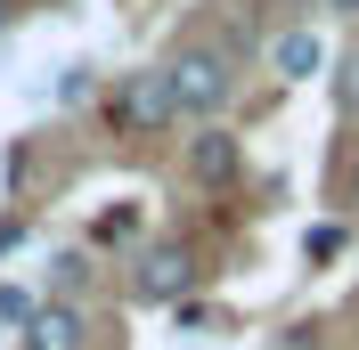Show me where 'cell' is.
Instances as JSON below:
<instances>
[{
  "label": "cell",
  "mask_w": 359,
  "mask_h": 350,
  "mask_svg": "<svg viewBox=\"0 0 359 350\" xmlns=\"http://www.w3.org/2000/svg\"><path fill=\"white\" fill-rule=\"evenodd\" d=\"M163 82H172L180 122H212V114L237 98V57H229L221 41H180L172 57H163Z\"/></svg>",
  "instance_id": "cell-1"
},
{
  "label": "cell",
  "mask_w": 359,
  "mask_h": 350,
  "mask_svg": "<svg viewBox=\"0 0 359 350\" xmlns=\"http://www.w3.org/2000/svg\"><path fill=\"white\" fill-rule=\"evenodd\" d=\"M107 114H114V131H123V139H163V131L180 122L163 66H139V74H123V82L107 90Z\"/></svg>",
  "instance_id": "cell-2"
},
{
  "label": "cell",
  "mask_w": 359,
  "mask_h": 350,
  "mask_svg": "<svg viewBox=\"0 0 359 350\" xmlns=\"http://www.w3.org/2000/svg\"><path fill=\"white\" fill-rule=\"evenodd\" d=\"M188 285H196V253L180 237H163V244H147L131 261V302H147V309H172V302H188Z\"/></svg>",
  "instance_id": "cell-3"
},
{
  "label": "cell",
  "mask_w": 359,
  "mask_h": 350,
  "mask_svg": "<svg viewBox=\"0 0 359 350\" xmlns=\"http://www.w3.org/2000/svg\"><path fill=\"white\" fill-rule=\"evenodd\" d=\"M188 179H196V188H229V179H245V139L221 131V122H204V131L188 139Z\"/></svg>",
  "instance_id": "cell-4"
},
{
  "label": "cell",
  "mask_w": 359,
  "mask_h": 350,
  "mask_svg": "<svg viewBox=\"0 0 359 350\" xmlns=\"http://www.w3.org/2000/svg\"><path fill=\"white\" fill-rule=\"evenodd\" d=\"M25 350H90L82 302H41V309H33V326H25Z\"/></svg>",
  "instance_id": "cell-5"
},
{
  "label": "cell",
  "mask_w": 359,
  "mask_h": 350,
  "mask_svg": "<svg viewBox=\"0 0 359 350\" xmlns=\"http://www.w3.org/2000/svg\"><path fill=\"white\" fill-rule=\"evenodd\" d=\"M269 57H278V74H286V82H311V74H327V49H318L311 33H286Z\"/></svg>",
  "instance_id": "cell-6"
},
{
  "label": "cell",
  "mask_w": 359,
  "mask_h": 350,
  "mask_svg": "<svg viewBox=\"0 0 359 350\" xmlns=\"http://www.w3.org/2000/svg\"><path fill=\"white\" fill-rule=\"evenodd\" d=\"M327 98H335V114H343V122H359V41L343 49L335 66H327Z\"/></svg>",
  "instance_id": "cell-7"
},
{
  "label": "cell",
  "mask_w": 359,
  "mask_h": 350,
  "mask_svg": "<svg viewBox=\"0 0 359 350\" xmlns=\"http://www.w3.org/2000/svg\"><path fill=\"white\" fill-rule=\"evenodd\" d=\"M90 277V261L82 253H57V261H49V285H57V302H74V285Z\"/></svg>",
  "instance_id": "cell-8"
},
{
  "label": "cell",
  "mask_w": 359,
  "mask_h": 350,
  "mask_svg": "<svg viewBox=\"0 0 359 350\" xmlns=\"http://www.w3.org/2000/svg\"><path fill=\"white\" fill-rule=\"evenodd\" d=\"M302 253H311V261H335V253H343V228H335V220H318L311 237H302Z\"/></svg>",
  "instance_id": "cell-9"
},
{
  "label": "cell",
  "mask_w": 359,
  "mask_h": 350,
  "mask_svg": "<svg viewBox=\"0 0 359 350\" xmlns=\"http://www.w3.org/2000/svg\"><path fill=\"white\" fill-rule=\"evenodd\" d=\"M0 318H8V326H33V302H25L17 285H0Z\"/></svg>",
  "instance_id": "cell-10"
},
{
  "label": "cell",
  "mask_w": 359,
  "mask_h": 350,
  "mask_svg": "<svg viewBox=\"0 0 359 350\" xmlns=\"http://www.w3.org/2000/svg\"><path fill=\"white\" fill-rule=\"evenodd\" d=\"M269 350H318V326H286V334H278Z\"/></svg>",
  "instance_id": "cell-11"
},
{
  "label": "cell",
  "mask_w": 359,
  "mask_h": 350,
  "mask_svg": "<svg viewBox=\"0 0 359 350\" xmlns=\"http://www.w3.org/2000/svg\"><path fill=\"white\" fill-rule=\"evenodd\" d=\"M318 8H327V17H359V0H318Z\"/></svg>",
  "instance_id": "cell-12"
},
{
  "label": "cell",
  "mask_w": 359,
  "mask_h": 350,
  "mask_svg": "<svg viewBox=\"0 0 359 350\" xmlns=\"http://www.w3.org/2000/svg\"><path fill=\"white\" fill-rule=\"evenodd\" d=\"M8 24H17V0H0V33H8Z\"/></svg>",
  "instance_id": "cell-13"
},
{
  "label": "cell",
  "mask_w": 359,
  "mask_h": 350,
  "mask_svg": "<svg viewBox=\"0 0 359 350\" xmlns=\"http://www.w3.org/2000/svg\"><path fill=\"white\" fill-rule=\"evenodd\" d=\"M278 8H318V0H278Z\"/></svg>",
  "instance_id": "cell-14"
},
{
  "label": "cell",
  "mask_w": 359,
  "mask_h": 350,
  "mask_svg": "<svg viewBox=\"0 0 359 350\" xmlns=\"http://www.w3.org/2000/svg\"><path fill=\"white\" fill-rule=\"evenodd\" d=\"M351 204H359V172H351Z\"/></svg>",
  "instance_id": "cell-15"
}]
</instances>
